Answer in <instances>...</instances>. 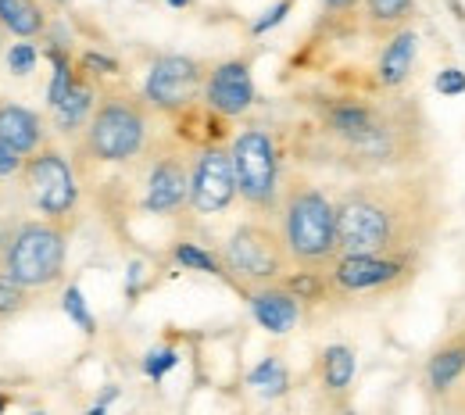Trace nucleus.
<instances>
[{
    "mask_svg": "<svg viewBox=\"0 0 465 415\" xmlns=\"http://www.w3.org/2000/svg\"><path fill=\"white\" fill-rule=\"evenodd\" d=\"M444 226L448 179L437 162L408 173L351 179L337 193L341 254H394L422 262Z\"/></svg>",
    "mask_w": 465,
    "mask_h": 415,
    "instance_id": "1",
    "label": "nucleus"
},
{
    "mask_svg": "<svg viewBox=\"0 0 465 415\" xmlns=\"http://www.w3.org/2000/svg\"><path fill=\"white\" fill-rule=\"evenodd\" d=\"M319 140L330 162L354 179L433 165L430 115L405 94L319 101Z\"/></svg>",
    "mask_w": 465,
    "mask_h": 415,
    "instance_id": "2",
    "label": "nucleus"
},
{
    "mask_svg": "<svg viewBox=\"0 0 465 415\" xmlns=\"http://www.w3.org/2000/svg\"><path fill=\"white\" fill-rule=\"evenodd\" d=\"M276 226L287 243L293 269L326 272L341 258V230H337V197H330L315 179L291 173L283 179Z\"/></svg>",
    "mask_w": 465,
    "mask_h": 415,
    "instance_id": "3",
    "label": "nucleus"
},
{
    "mask_svg": "<svg viewBox=\"0 0 465 415\" xmlns=\"http://www.w3.org/2000/svg\"><path fill=\"white\" fill-rule=\"evenodd\" d=\"M151 125L154 108L143 101V94L129 86H104L94 119L75 140V169L83 173L90 165H133L154 140Z\"/></svg>",
    "mask_w": 465,
    "mask_h": 415,
    "instance_id": "4",
    "label": "nucleus"
},
{
    "mask_svg": "<svg viewBox=\"0 0 465 415\" xmlns=\"http://www.w3.org/2000/svg\"><path fill=\"white\" fill-rule=\"evenodd\" d=\"M75 226H61L40 215H7L0 219V276L47 294L64 280L68 237Z\"/></svg>",
    "mask_w": 465,
    "mask_h": 415,
    "instance_id": "5",
    "label": "nucleus"
},
{
    "mask_svg": "<svg viewBox=\"0 0 465 415\" xmlns=\"http://www.w3.org/2000/svg\"><path fill=\"white\" fill-rule=\"evenodd\" d=\"M219 262H223L226 283L240 294L283 283L293 272V262L280 237L276 219H258V215L243 219L226 237V243L219 247Z\"/></svg>",
    "mask_w": 465,
    "mask_h": 415,
    "instance_id": "6",
    "label": "nucleus"
},
{
    "mask_svg": "<svg viewBox=\"0 0 465 415\" xmlns=\"http://www.w3.org/2000/svg\"><path fill=\"white\" fill-rule=\"evenodd\" d=\"M236 193L258 219H276L280 193H283V151L269 125H243L230 140Z\"/></svg>",
    "mask_w": 465,
    "mask_h": 415,
    "instance_id": "7",
    "label": "nucleus"
},
{
    "mask_svg": "<svg viewBox=\"0 0 465 415\" xmlns=\"http://www.w3.org/2000/svg\"><path fill=\"white\" fill-rule=\"evenodd\" d=\"M140 165V197L136 208L143 215L173 219L190 204V169L193 158L179 136L151 140V147L133 162Z\"/></svg>",
    "mask_w": 465,
    "mask_h": 415,
    "instance_id": "8",
    "label": "nucleus"
},
{
    "mask_svg": "<svg viewBox=\"0 0 465 415\" xmlns=\"http://www.w3.org/2000/svg\"><path fill=\"white\" fill-rule=\"evenodd\" d=\"M18 183H22V197H25L33 215L61 222V226H75L79 197H83L79 169L58 143H47L33 158H25V173Z\"/></svg>",
    "mask_w": 465,
    "mask_h": 415,
    "instance_id": "9",
    "label": "nucleus"
},
{
    "mask_svg": "<svg viewBox=\"0 0 465 415\" xmlns=\"http://www.w3.org/2000/svg\"><path fill=\"white\" fill-rule=\"evenodd\" d=\"M422 262L415 258H394V254H341L326 269L330 283V304L333 301H354V297H383L401 294L415 283Z\"/></svg>",
    "mask_w": 465,
    "mask_h": 415,
    "instance_id": "10",
    "label": "nucleus"
},
{
    "mask_svg": "<svg viewBox=\"0 0 465 415\" xmlns=\"http://www.w3.org/2000/svg\"><path fill=\"white\" fill-rule=\"evenodd\" d=\"M208 64L190 54H162L151 61L147 79H143V101L154 108V115H169L179 119L186 115L197 97H204V83H208Z\"/></svg>",
    "mask_w": 465,
    "mask_h": 415,
    "instance_id": "11",
    "label": "nucleus"
},
{
    "mask_svg": "<svg viewBox=\"0 0 465 415\" xmlns=\"http://www.w3.org/2000/svg\"><path fill=\"white\" fill-rule=\"evenodd\" d=\"M236 173H232L230 143H208L193 154V169H190V212L208 219V215H223L236 201Z\"/></svg>",
    "mask_w": 465,
    "mask_h": 415,
    "instance_id": "12",
    "label": "nucleus"
},
{
    "mask_svg": "<svg viewBox=\"0 0 465 415\" xmlns=\"http://www.w3.org/2000/svg\"><path fill=\"white\" fill-rule=\"evenodd\" d=\"M258 90H254V75H251V61L247 58H226L212 64L208 83H204V104L208 112H215L219 119H240L254 108Z\"/></svg>",
    "mask_w": 465,
    "mask_h": 415,
    "instance_id": "13",
    "label": "nucleus"
},
{
    "mask_svg": "<svg viewBox=\"0 0 465 415\" xmlns=\"http://www.w3.org/2000/svg\"><path fill=\"white\" fill-rule=\"evenodd\" d=\"M462 376H465V322L455 326V330H448L430 348V355H426L422 369H419V390L437 409Z\"/></svg>",
    "mask_w": 465,
    "mask_h": 415,
    "instance_id": "14",
    "label": "nucleus"
},
{
    "mask_svg": "<svg viewBox=\"0 0 465 415\" xmlns=\"http://www.w3.org/2000/svg\"><path fill=\"white\" fill-rule=\"evenodd\" d=\"M243 301H247L254 322H258L265 333H272V337H287L293 326L301 322V315H304V304H301L283 283L247 291Z\"/></svg>",
    "mask_w": 465,
    "mask_h": 415,
    "instance_id": "15",
    "label": "nucleus"
},
{
    "mask_svg": "<svg viewBox=\"0 0 465 415\" xmlns=\"http://www.w3.org/2000/svg\"><path fill=\"white\" fill-rule=\"evenodd\" d=\"M419 29L408 25L398 36H391L383 47H380V58H376V86L380 94H401L415 72V61H419Z\"/></svg>",
    "mask_w": 465,
    "mask_h": 415,
    "instance_id": "16",
    "label": "nucleus"
},
{
    "mask_svg": "<svg viewBox=\"0 0 465 415\" xmlns=\"http://www.w3.org/2000/svg\"><path fill=\"white\" fill-rule=\"evenodd\" d=\"M0 143L18 151L22 158H33L36 151H44L51 143L47 122L40 119L33 108H25V104L0 101Z\"/></svg>",
    "mask_w": 465,
    "mask_h": 415,
    "instance_id": "17",
    "label": "nucleus"
},
{
    "mask_svg": "<svg viewBox=\"0 0 465 415\" xmlns=\"http://www.w3.org/2000/svg\"><path fill=\"white\" fill-rule=\"evenodd\" d=\"M354 372H358V355L351 344H326L315 358V383L330 405L348 401L351 387H354Z\"/></svg>",
    "mask_w": 465,
    "mask_h": 415,
    "instance_id": "18",
    "label": "nucleus"
},
{
    "mask_svg": "<svg viewBox=\"0 0 465 415\" xmlns=\"http://www.w3.org/2000/svg\"><path fill=\"white\" fill-rule=\"evenodd\" d=\"M97 101H101L97 79H90L86 72H79L75 83H72V90H68V97L54 108V129H58L61 136H68V140H79L83 129H86V122L94 119V112H97Z\"/></svg>",
    "mask_w": 465,
    "mask_h": 415,
    "instance_id": "19",
    "label": "nucleus"
},
{
    "mask_svg": "<svg viewBox=\"0 0 465 415\" xmlns=\"http://www.w3.org/2000/svg\"><path fill=\"white\" fill-rule=\"evenodd\" d=\"M415 11H419V0H361L365 33L380 44H387L401 29L415 25Z\"/></svg>",
    "mask_w": 465,
    "mask_h": 415,
    "instance_id": "20",
    "label": "nucleus"
},
{
    "mask_svg": "<svg viewBox=\"0 0 465 415\" xmlns=\"http://www.w3.org/2000/svg\"><path fill=\"white\" fill-rule=\"evenodd\" d=\"M0 25L7 36L36 40L47 33V7L44 0H0Z\"/></svg>",
    "mask_w": 465,
    "mask_h": 415,
    "instance_id": "21",
    "label": "nucleus"
},
{
    "mask_svg": "<svg viewBox=\"0 0 465 415\" xmlns=\"http://www.w3.org/2000/svg\"><path fill=\"white\" fill-rule=\"evenodd\" d=\"M247 387L269 401L287 398L291 394V369L280 355H265L251 372H247Z\"/></svg>",
    "mask_w": 465,
    "mask_h": 415,
    "instance_id": "22",
    "label": "nucleus"
},
{
    "mask_svg": "<svg viewBox=\"0 0 465 415\" xmlns=\"http://www.w3.org/2000/svg\"><path fill=\"white\" fill-rule=\"evenodd\" d=\"M173 262L175 265H183V269H190V272H204V276H219V280H226L219 254H212L208 247H201V243H193V240H175Z\"/></svg>",
    "mask_w": 465,
    "mask_h": 415,
    "instance_id": "23",
    "label": "nucleus"
},
{
    "mask_svg": "<svg viewBox=\"0 0 465 415\" xmlns=\"http://www.w3.org/2000/svg\"><path fill=\"white\" fill-rule=\"evenodd\" d=\"M47 58H51V64H54V72H51V86H47V104H51V112H54L61 101L68 97V90H72V83H75L79 68H75L72 54H68V51H61V47H51V51H47Z\"/></svg>",
    "mask_w": 465,
    "mask_h": 415,
    "instance_id": "24",
    "label": "nucleus"
},
{
    "mask_svg": "<svg viewBox=\"0 0 465 415\" xmlns=\"http://www.w3.org/2000/svg\"><path fill=\"white\" fill-rule=\"evenodd\" d=\"M61 308H64V315L90 337V333H97V319L90 315V308H86V297L79 291V283H68L64 287V294H61Z\"/></svg>",
    "mask_w": 465,
    "mask_h": 415,
    "instance_id": "25",
    "label": "nucleus"
},
{
    "mask_svg": "<svg viewBox=\"0 0 465 415\" xmlns=\"http://www.w3.org/2000/svg\"><path fill=\"white\" fill-rule=\"evenodd\" d=\"M175 365H179V351H175V348H169V344H165V348H151V351L143 355V376L154 380V383H162Z\"/></svg>",
    "mask_w": 465,
    "mask_h": 415,
    "instance_id": "26",
    "label": "nucleus"
},
{
    "mask_svg": "<svg viewBox=\"0 0 465 415\" xmlns=\"http://www.w3.org/2000/svg\"><path fill=\"white\" fill-rule=\"evenodd\" d=\"M36 61H40V51H36L29 40L11 44V47H7V54H4V64H7V72H11V75H29V72L36 68Z\"/></svg>",
    "mask_w": 465,
    "mask_h": 415,
    "instance_id": "27",
    "label": "nucleus"
},
{
    "mask_svg": "<svg viewBox=\"0 0 465 415\" xmlns=\"http://www.w3.org/2000/svg\"><path fill=\"white\" fill-rule=\"evenodd\" d=\"M293 11V0H276L269 11H262L254 22H251V33L254 36H265L269 29H276V25H283L287 22V15Z\"/></svg>",
    "mask_w": 465,
    "mask_h": 415,
    "instance_id": "28",
    "label": "nucleus"
},
{
    "mask_svg": "<svg viewBox=\"0 0 465 415\" xmlns=\"http://www.w3.org/2000/svg\"><path fill=\"white\" fill-rule=\"evenodd\" d=\"M79 72H86L90 79H97V75H118L122 64L115 58H108V54H101V51H86L79 58Z\"/></svg>",
    "mask_w": 465,
    "mask_h": 415,
    "instance_id": "29",
    "label": "nucleus"
},
{
    "mask_svg": "<svg viewBox=\"0 0 465 415\" xmlns=\"http://www.w3.org/2000/svg\"><path fill=\"white\" fill-rule=\"evenodd\" d=\"M433 90H437L440 97H462L465 94V72L462 68H455V64L440 68V72H437V79H433Z\"/></svg>",
    "mask_w": 465,
    "mask_h": 415,
    "instance_id": "30",
    "label": "nucleus"
},
{
    "mask_svg": "<svg viewBox=\"0 0 465 415\" xmlns=\"http://www.w3.org/2000/svg\"><path fill=\"white\" fill-rule=\"evenodd\" d=\"M25 173V158L18 151H11L7 143H0V183H15Z\"/></svg>",
    "mask_w": 465,
    "mask_h": 415,
    "instance_id": "31",
    "label": "nucleus"
},
{
    "mask_svg": "<svg viewBox=\"0 0 465 415\" xmlns=\"http://www.w3.org/2000/svg\"><path fill=\"white\" fill-rule=\"evenodd\" d=\"M437 412L440 415H465V376L448 390V398L437 405Z\"/></svg>",
    "mask_w": 465,
    "mask_h": 415,
    "instance_id": "32",
    "label": "nucleus"
},
{
    "mask_svg": "<svg viewBox=\"0 0 465 415\" xmlns=\"http://www.w3.org/2000/svg\"><path fill=\"white\" fill-rule=\"evenodd\" d=\"M361 7V0H322V11L333 15V18H344V15H354Z\"/></svg>",
    "mask_w": 465,
    "mask_h": 415,
    "instance_id": "33",
    "label": "nucleus"
},
{
    "mask_svg": "<svg viewBox=\"0 0 465 415\" xmlns=\"http://www.w3.org/2000/svg\"><path fill=\"white\" fill-rule=\"evenodd\" d=\"M140 280H143V265L140 262H129V272H125V297L129 301L140 294Z\"/></svg>",
    "mask_w": 465,
    "mask_h": 415,
    "instance_id": "34",
    "label": "nucleus"
},
{
    "mask_svg": "<svg viewBox=\"0 0 465 415\" xmlns=\"http://www.w3.org/2000/svg\"><path fill=\"white\" fill-rule=\"evenodd\" d=\"M7 208H11V190L0 183V219H7V215H11Z\"/></svg>",
    "mask_w": 465,
    "mask_h": 415,
    "instance_id": "35",
    "label": "nucleus"
},
{
    "mask_svg": "<svg viewBox=\"0 0 465 415\" xmlns=\"http://www.w3.org/2000/svg\"><path fill=\"white\" fill-rule=\"evenodd\" d=\"M115 398H118V387H108V390H104V394L97 398V405H104V409H108V405H112Z\"/></svg>",
    "mask_w": 465,
    "mask_h": 415,
    "instance_id": "36",
    "label": "nucleus"
},
{
    "mask_svg": "<svg viewBox=\"0 0 465 415\" xmlns=\"http://www.w3.org/2000/svg\"><path fill=\"white\" fill-rule=\"evenodd\" d=\"M165 4H169V7H190L193 0H165Z\"/></svg>",
    "mask_w": 465,
    "mask_h": 415,
    "instance_id": "37",
    "label": "nucleus"
},
{
    "mask_svg": "<svg viewBox=\"0 0 465 415\" xmlns=\"http://www.w3.org/2000/svg\"><path fill=\"white\" fill-rule=\"evenodd\" d=\"M86 415H108V409H104V405H94V409H90Z\"/></svg>",
    "mask_w": 465,
    "mask_h": 415,
    "instance_id": "38",
    "label": "nucleus"
},
{
    "mask_svg": "<svg viewBox=\"0 0 465 415\" xmlns=\"http://www.w3.org/2000/svg\"><path fill=\"white\" fill-rule=\"evenodd\" d=\"M4 409H7V394H0V415H4Z\"/></svg>",
    "mask_w": 465,
    "mask_h": 415,
    "instance_id": "39",
    "label": "nucleus"
},
{
    "mask_svg": "<svg viewBox=\"0 0 465 415\" xmlns=\"http://www.w3.org/2000/svg\"><path fill=\"white\" fill-rule=\"evenodd\" d=\"M47 4H51V7H64V4H68V0H47Z\"/></svg>",
    "mask_w": 465,
    "mask_h": 415,
    "instance_id": "40",
    "label": "nucleus"
},
{
    "mask_svg": "<svg viewBox=\"0 0 465 415\" xmlns=\"http://www.w3.org/2000/svg\"><path fill=\"white\" fill-rule=\"evenodd\" d=\"M4 36H7V33H4V25H0V47H4Z\"/></svg>",
    "mask_w": 465,
    "mask_h": 415,
    "instance_id": "41",
    "label": "nucleus"
},
{
    "mask_svg": "<svg viewBox=\"0 0 465 415\" xmlns=\"http://www.w3.org/2000/svg\"><path fill=\"white\" fill-rule=\"evenodd\" d=\"M341 415H354V412H351V409H344V412H341Z\"/></svg>",
    "mask_w": 465,
    "mask_h": 415,
    "instance_id": "42",
    "label": "nucleus"
},
{
    "mask_svg": "<svg viewBox=\"0 0 465 415\" xmlns=\"http://www.w3.org/2000/svg\"><path fill=\"white\" fill-rule=\"evenodd\" d=\"M33 415H47V412H33Z\"/></svg>",
    "mask_w": 465,
    "mask_h": 415,
    "instance_id": "43",
    "label": "nucleus"
}]
</instances>
